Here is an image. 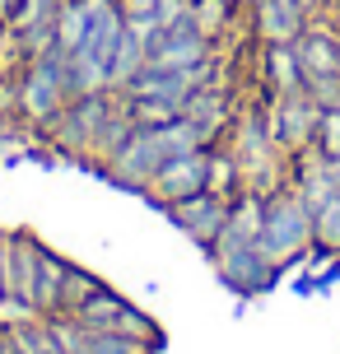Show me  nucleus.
Returning a JSON list of instances; mask_svg holds the SVG:
<instances>
[{"mask_svg": "<svg viewBox=\"0 0 340 354\" xmlns=\"http://www.w3.org/2000/svg\"><path fill=\"white\" fill-rule=\"evenodd\" d=\"M23 10V0H0V19H15Z\"/></svg>", "mask_w": 340, "mask_h": 354, "instance_id": "7c9ffc66", "label": "nucleus"}, {"mask_svg": "<svg viewBox=\"0 0 340 354\" xmlns=\"http://www.w3.org/2000/svg\"><path fill=\"white\" fill-rule=\"evenodd\" d=\"M10 299V294H5V243H0V303Z\"/></svg>", "mask_w": 340, "mask_h": 354, "instance_id": "72a5a7b5", "label": "nucleus"}, {"mask_svg": "<svg viewBox=\"0 0 340 354\" xmlns=\"http://www.w3.org/2000/svg\"><path fill=\"white\" fill-rule=\"evenodd\" d=\"M66 275H70V266L56 261L52 252L42 248V261H37V289H33V308L37 313H47V317H61V313H66Z\"/></svg>", "mask_w": 340, "mask_h": 354, "instance_id": "f3484780", "label": "nucleus"}, {"mask_svg": "<svg viewBox=\"0 0 340 354\" xmlns=\"http://www.w3.org/2000/svg\"><path fill=\"white\" fill-rule=\"evenodd\" d=\"M200 145H210V140H205V131H200L191 117H178V122H168V126H140V131L108 159V177L117 187L144 192L149 177L159 173L168 159H178L187 149H200Z\"/></svg>", "mask_w": 340, "mask_h": 354, "instance_id": "f257e3e1", "label": "nucleus"}, {"mask_svg": "<svg viewBox=\"0 0 340 354\" xmlns=\"http://www.w3.org/2000/svg\"><path fill=\"white\" fill-rule=\"evenodd\" d=\"M229 112H233V107H229V93H224L219 84H200L196 93L187 98V107H182V117H191V122L205 131V140H215L219 131L229 126Z\"/></svg>", "mask_w": 340, "mask_h": 354, "instance_id": "dca6fc26", "label": "nucleus"}, {"mask_svg": "<svg viewBox=\"0 0 340 354\" xmlns=\"http://www.w3.org/2000/svg\"><path fill=\"white\" fill-rule=\"evenodd\" d=\"M312 243L322 252H340V196H331L322 210L312 214Z\"/></svg>", "mask_w": 340, "mask_h": 354, "instance_id": "5701e85b", "label": "nucleus"}, {"mask_svg": "<svg viewBox=\"0 0 340 354\" xmlns=\"http://www.w3.org/2000/svg\"><path fill=\"white\" fill-rule=\"evenodd\" d=\"M89 5H93L89 33L66 56L75 93H103V88H112V56H117V42H122V28H126L117 0H89Z\"/></svg>", "mask_w": 340, "mask_h": 354, "instance_id": "f03ea898", "label": "nucleus"}, {"mask_svg": "<svg viewBox=\"0 0 340 354\" xmlns=\"http://www.w3.org/2000/svg\"><path fill=\"white\" fill-rule=\"evenodd\" d=\"M126 103H131V112H135L140 126H168V122L182 117V103H173V98H131L126 93Z\"/></svg>", "mask_w": 340, "mask_h": 354, "instance_id": "b1692460", "label": "nucleus"}, {"mask_svg": "<svg viewBox=\"0 0 340 354\" xmlns=\"http://www.w3.org/2000/svg\"><path fill=\"white\" fill-rule=\"evenodd\" d=\"M210 257H215V270L224 275V284L238 289V294H261V289L275 284V266L261 257L256 243H247V248H229V252H210Z\"/></svg>", "mask_w": 340, "mask_h": 354, "instance_id": "9b49d317", "label": "nucleus"}, {"mask_svg": "<svg viewBox=\"0 0 340 354\" xmlns=\"http://www.w3.org/2000/svg\"><path fill=\"white\" fill-rule=\"evenodd\" d=\"M233 187H243V168L233 154H215L210 149V192L219 196H233Z\"/></svg>", "mask_w": 340, "mask_h": 354, "instance_id": "393cba45", "label": "nucleus"}, {"mask_svg": "<svg viewBox=\"0 0 340 354\" xmlns=\"http://www.w3.org/2000/svg\"><path fill=\"white\" fill-rule=\"evenodd\" d=\"M79 326L89 331H117V336H131V340H144V345H159V326L144 317L140 308H131L126 299H117L112 289H98L93 299H84L79 308L70 313Z\"/></svg>", "mask_w": 340, "mask_h": 354, "instance_id": "423d86ee", "label": "nucleus"}, {"mask_svg": "<svg viewBox=\"0 0 340 354\" xmlns=\"http://www.w3.org/2000/svg\"><path fill=\"white\" fill-rule=\"evenodd\" d=\"M266 80L275 88V98L303 88V66L294 56V42H266Z\"/></svg>", "mask_w": 340, "mask_h": 354, "instance_id": "6ab92c4d", "label": "nucleus"}, {"mask_svg": "<svg viewBox=\"0 0 340 354\" xmlns=\"http://www.w3.org/2000/svg\"><path fill=\"white\" fill-rule=\"evenodd\" d=\"M233 5L238 0H191V19H196V28L205 37H219L233 19Z\"/></svg>", "mask_w": 340, "mask_h": 354, "instance_id": "4be33fe9", "label": "nucleus"}, {"mask_svg": "<svg viewBox=\"0 0 340 354\" xmlns=\"http://www.w3.org/2000/svg\"><path fill=\"white\" fill-rule=\"evenodd\" d=\"M312 149L322 154V159H340V107L322 112V122H317V140Z\"/></svg>", "mask_w": 340, "mask_h": 354, "instance_id": "bb28decb", "label": "nucleus"}, {"mask_svg": "<svg viewBox=\"0 0 340 354\" xmlns=\"http://www.w3.org/2000/svg\"><path fill=\"white\" fill-rule=\"evenodd\" d=\"M144 61H149V47H144L131 28H122V42H117V56H112V88H126L140 75Z\"/></svg>", "mask_w": 340, "mask_h": 354, "instance_id": "412c9836", "label": "nucleus"}, {"mask_svg": "<svg viewBox=\"0 0 340 354\" xmlns=\"http://www.w3.org/2000/svg\"><path fill=\"white\" fill-rule=\"evenodd\" d=\"M10 37H15V28H10V19H0V52L10 47Z\"/></svg>", "mask_w": 340, "mask_h": 354, "instance_id": "2f4dec72", "label": "nucleus"}, {"mask_svg": "<svg viewBox=\"0 0 340 354\" xmlns=\"http://www.w3.org/2000/svg\"><path fill=\"white\" fill-rule=\"evenodd\" d=\"M256 248L275 270L289 261H299L312 248V214L303 210V201L294 192H270L266 196V219L256 233Z\"/></svg>", "mask_w": 340, "mask_h": 354, "instance_id": "7ed1b4c3", "label": "nucleus"}, {"mask_svg": "<svg viewBox=\"0 0 340 354\" xmlns=\"http://www.w3.org/2000/svg\"><path fill=\"white\" fill-rule=\"evenodd\" d=\"M89 15H93L89 0H61V10H56V47H61L66 56L84 42V33H89Z\"/></svg>", "mask_w": 340, "mask_h": 354, "instance_id": "aec40b11", "label": "nucleus"}, {"mask_svg": "<svg viewBox=\"0 0 340 354\" xmlns=\"http://www.w3.org/2000/svg\"><path fill=\"white\" fill-rule=\"evenodd\" d=\"M303 93L322 112H331V107H340V75H303Z\"/></svg>", "mask_w": 340, "mask_h": 354, "instance_id": "a878e982", "label": "nucleus"}, {"mask_svg": "<svg viewBox=\"0 0 340 354\" xmlns=\"http://www.w3.org/2000/svg\"><path fill=\"white\" fill-rule=\"evenodd\" d=\"M108 107H112L108 88L103 93H75L70 103L47 122V136L61 149H70V154H93V140H98V126L108 117Z\"/></svg>", "mask_w": 340, "mask_h": 354, "instance_id": "39448f33", "label": "nucleus"}, {"mask_svg": "<svg viewBox=\"0 0 340 354\" xmlns=\"http://www.w3.org/2000/svg\"><path fill=\"white\" fill-rule=\"evenodd\" d=\"M294 56H299L303 75H340V33L322 28V24H308L294 37Z\"/></svg>", "mask_w": 340, "mask_h": 354, "instance_id": "2eb2a0df", "label": "nucleus"}, {"mask_svg": "<svg viewBox=\"0 0 340 354\" xmlns=\"http://www.w3.org/2000/svg\"><path fill=\"white\" fill-rule=\"evenodd\" d=\"M299 5H303L308 15H322V10H326V5H331V0H299Z\"/></svg>", "mask_w": 340, "mask_h": 354, "instance_id": "473e14b6", "label": "nucleus"}, {"mask_svg": "<svg viewBox=\"0 0 340 354\" xmlns=\"http://www.w3.org/2000/svg\"><path fill=\"white\" fill-rule=\"evenodd\" d=\"M210 47H215V37H205L196 28V19H187L178 28H163L154 42H149V66H173V71H191L200 61H210Z\"/></svg>", "mask_w": 340, "mask_h": 354, "instance_id": "9d476101", "label": "nucleus"}, {"mask_svg": "<svg viewBox=\"0 0 340 354\" xmlns=\"http://www.w3.org/2000/svg\"><path fill=\"white\" fill-rule=\"evenodd\" d=\"M144 192H154L163 205L187 201V196H196V192H210V145H200V149H187V154H178V159H168L159 173L149 177Z\"/></svg>", "mask_w": 340, "mask_h": 354, "instance_id": "6e6552de", "label": "nucleus"}, {"mask_svg": "<svg viewBox=\"0 0 340 354\" xmlns=\"http://www.w3.org/2000/svg\"><path fill=\"white\" fill-rule=\"evenodd\" d=\"M0 80H5V75H0Z\"/></svg>", "mask_w": 340, "mask_h": 354, "instance_id": "f704fd0d", "label": "nucleus"}, {"mask_svg": "<svg viewBox=\"0 0 340 354\" xmlns=\"http://www.w3.org/2000/svg\"><path fill=\"white\" fill-rule=\"evenodd\" d=\"M140 131V122H135V112H131V103L126 98H112L108 117H103V126H98V140H93V154H103V159H112L117 149H122L131 136Z\"/></svg>", "mask_w": 340, "mask_h": 354, "instance_id": "a211bd4d", "label": "nucleus"}, {"mask_svg": "<svg viewBox=\"0 0 340 354\" xmlns=\"http://www.w3.org/2000/svg\"><path fill=\"white\" fill-rule=\"evenodd\" d=\"M70 98H75V88H70V61H66V52L52 47V52L33 56L28 75L19 80V112L33 117V122H52Z\"/></svg>", "mask_w": 340, "mask_h": 354, "instance_id": "20e7f679", "label": "nucleus"}, {"mask_svg": "<svg viewBox=\"0 0 340 354\" xmlns=\"http://www.w3.org/2000/svg\"><path fill=\"white\" fill-rule=\"evenodd\" d=\"M117 10H122V19H126V24H131V19H154L159 0H117Z\"/></svg>", "mask_w": 340, "mask_h": 354, "instance_id": "c756f323", "label": "nucleus"}, {"mask_svg": "<svg viewBox=\"0 0 340 354\" xmlns=\"http://www.w3.org/2000/svg\"><path fill=\"white\" fill-rule=\"evenodd\" d=\"M37 261H42V248L33 238H10L5 243V294L15 303H23V308H33Z\"/></svg>", "mask_w": 340, "mask_h": 354, "instance_id": "ddd939ff", "label": "nucleus"}, {"mask_svg": "<svg viewBox=\"0 0 340 354\" xmlns=\"http://www.w3.org/2000/svg\"><path fill=\"white\" fill-rule=\"evenodd\" d=\"M154 19H159V28H178V24L191 19V0H159Z\"/></svg>", "mask_w": 340, "mask_h": 354, "instance_id": "c85d7f7f", "label": "nucleus"}, {"mask_svg": "<svg viewBox=\"0 0 340 354\" xmlns=\"http://www.w3.org/2000/svg\"><path fill=\"white\" fill-rule=\"evenodd\" d=\"M52 326V336L66 345V354H144L149 345L144 340H131V336H117V331H89V326H79L75 317H47Z\"/></svg>", "mask_w": 340, "mask_h": 354, "instance_id": "f8f14e48", "label": "nucleus"}, {"mask_svg": "<svg viewBox=\"0 0 340 354\" xmlns=\"http://www.w3.org/2000/svg\"><path fill=\"white\" fill-rule=\"evenodd\" d=\"M252 15H256V33L266 42H294L312 24V15L299 0H252Z\"/></svg>", "mask_w": 340, "mask_h": 354, "instance_id": "4468645a", "label": "nucleus"}, {"mask_svg": "<svg viewBox=\"0 0 340 354\" xmlns=\"http://www.w3.org/2000/svg\"><path fill=\"white\" fill-rule=\"evenodd\" d=\"M98 289H103V284L93 280V275H84V270L70 266V275H66V313H75V308H79L84 299H93Z\"/></svg>", "mask_w": 340, "mask_h": 354, "instance_id": "cd10ccee", "label": "nucleus"}, {"mask_svg": "<svg viewBox=\"0 0 340 354\" xmlns=\"http://www.w3.org/2000/svg\"><path fill=\"white\" fill-rule=\"evenodd\" d=\"M317 122H322V107L308 98L303 88L299 93H280L275 107H270V136L280 140L285 154H303L317 140Z\"/></svg>", "mask_w": 340, "mask_h": 354, "instance_id": "0eeeda50", "label": "nucleus"}, {"mask_svg": "<svg viewBox=\"0 0 340 354\" xmlns=\"http://www.w3.org/2000/svg\"><path fill=\"white\" fill-rule=\"evenodd\" d=\"M229 210H233L229 196L196 192V196H187V201H173V205H168V219H173L187 238H196L200 248H210L219 238V229L229 224Z\"/></svg>", "mask_w": 340, "mask_h": 354, "instance_id": "1a4fd4ad", "label": "nucleus"}]
</instances>
